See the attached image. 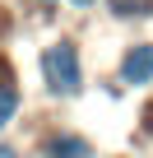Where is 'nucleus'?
<instances>
[{"label": "nucleus", "mask_w": 153, "mask_h": 158, "mask_svg": "<svg viewBox=\"0 0 153 158\" xmlns=\"http://www.w3.org/2000/svg\"><path fill=\"white\" fill-rule=\"evenodd\" d=\"M19 107H23V98H19V89L10 84V79H0V130H5L14 116H19Z\"/></svg>", "instance_id": "nucleus-4"}, {"label": "nucleus", "mask_w": 153, "mask_h": 158, "mask_svg": "<svg viewBox=\"0 0 153 158\" xmlns=\"http://www.w3.org/2000/svg\"><path fill=\"white\" fill-rule=\"evenodd\" d=\"M70 5H74V10H93L98 0H70Z\"/></svg>", "instance_id": "nucleus-6"}, {"label": "nucleus", "mask_w": 153, "mask_h": 158, "mask_svg": "<svg viewBox=\"0 0 153 158\" xmlns=\"http://www.w3.org/2000/svg\"><path fill=\"white\" fill-rule=\"evenodd\" d=\"M111 14L116 19H148L153 14V0H111Z\"/></svg>", "instance_id": "nucleus-5"}, {"label": "nucleus", "mask_w": 153, "mask_h": 158, "mask_svg": "<svg viewBox=\"0 0 153 158\" xmlns=\"http://www.w3.org/2000/svg\"><path fill=\"white\" fill-rule=\"evenodd\" d=\"M42 84L51 98H74L84 89V60H79V47L70 37H60L42 51Z\"/></svg>", "instance_id": "nucleus-1"}, {"label": "nucleus", "mask_w": 153, "mask_h": 158, "mask_svg": "<svg viewBox=\"0 0 153 158\" xmlns=\"http://www.w3.org/2000/svg\"><path fill=\"white\" fill-rule=\"evenodd\" d=\"M0 158H19V149H10V144H0Z\"/></svg>", "instance_id": "nucleus-7"}, {"label": "nucleus", "mask_w": 153, "mask_h": 158, "mask_svg": "<svg viewBox=\"0 0 153 158\" xmlns=\"http://www.w3.org/2000/svg\"><path fill=\"white\" fill-rule=\"evenodd\" d=\"M121 84H130V89L153 84V42H135L121 56Z\"/></svg>", "instance_id": "nucleus-2"}, {"label": "nucleus", "mask_w": 153, "mask_h": 158, "mask_svg": "<svg viewBox=\"0 0 153 158\" xmlns=\"http://www.w3.org/2000/svg\"><path fill=\"white\" fill-rule=\"evenodd\" d=\"M42 5H56V0H42Z\"/></svg>", "instance_id": "nucleus-8"}, {"label": "nucleus", "mask_w": 153, "mask_h": 158, "mask_svg": "<svg viewBox=\"0 0 153 158\" xmlns=\"http://www.w3.org/2000/svg\"><path fill=\"white\" fill-rule=\"evenodd\" d=\"M42 158H93V144L74 130H56L42 139Z\"/></svg>", "instance_id": "nucleus-3"}]
</instances>
